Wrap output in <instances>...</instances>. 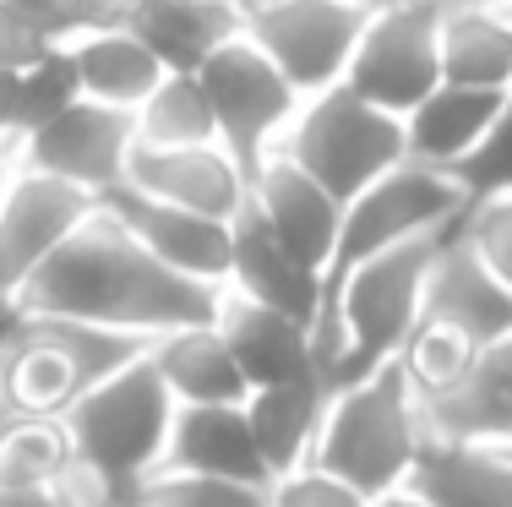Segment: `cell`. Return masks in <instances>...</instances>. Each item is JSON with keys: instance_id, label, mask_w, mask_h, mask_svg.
I'll list each match as a JSON object with an SVG mask.
<instances>
[{"instance_id": "obj_4", "label": "cell", "mask_w": 512, "mask_h": 507, "mask_svg": "<svg viewBox=\"0 0 512 507\" xmlns=\"http://www.w3.org/2000/svg\"><path fill=\"white\" fill-rule=\"evenodd\" d=\"M60 420L71 431V453L93 475H104L115 491H126L137 502V486L164 458L169 420H175V393L164 388L153 360L137 355L131 366L109 371L104 382H93L88 393L71 398Z\"/></svg>"}, {"instance_id": "obj_16", "label": "cell", "mask_w": 512, "mask_h": 507, "mask_svg": "<svg viewBox=\"0 0 512 507\" xmlns=\"http://www.w3.org/2000/svg\"><path fill=\"white\" fill-rule=\"evenodd\" d=\"M246 197L295 257H306L316 273L327 268L338 224H344V202H338L322 180L306 175V169H300L295 159H284V153H267L262 169L251 175Z\"/></svg>"}, {"instance_id": "obj_23", "label": "cell", "mask_w": 512, "mask_h": 507, "mask_svg": "<svg viewBox=\"0 0 512 507\" xmlns=\"http://www.w3.org/2000/svg\"><path fill=\"white\" fill-rule=\"evenodd\" d=\"M169 71H197L218 44L246 28L240 0H137L126 22Z\"/></svg>"}, {"instance_id": "obj_44", "label": "cell", "mask_w": 512, "mask_h": 507, "mask_svg": "<svg viewBox=\"0 0 512 507\" xmlns=\"http://www.w3.org/2000/svg\"><path fill=\"white\" fill-rule=\"evenodd\" d=\"M240 6H251V0H240Z\"/></svg>"}, {"instance_id": "obj_17", "label": "cell", "mask_w": 512, "mask_h": 507, "mask_svg": "<svg viewBox=\"0 0 512 507\" xmlns=\"http://www.w3.org/2000/svg\"><path fill=\"white\" fill-rule=\"evenodd\" d=\"M229 235H235V246H229L224 289L251 295V300H262V306H278L300 322H316V311H322V273H316L306 257H295V251L267 229V219L251 208V197H246V208L229 219Z\"/></svg>"}, {"instance_id": "obj_7", "label": "cell", "mask_w": 512, "mask_h": 507, "mask_svg": "<svg viewBox=\"0 0 512 507\" xmlns=\"http://www.w3.org/2000/svg\"><path fill=\"white\" fill-rule=\"evenodd\" d=\"M197 77L207 88V104H213L218 142H224V153L240 164V175H246V186H251V175L262 169V159L278 148V137H284V126L295 120L300 88L273 66V55H267L246 28L229 44H218V50L197 66Z\"/></svg>"}, {"instance_id": "obj_13", "label": "cell", "mask_w": 512, "mask_h": 507, "mask_svg": "<svg viewBox=\"0 0 512 507\" xmlns=\"http://www.w3.org/2000/svg\"><path fill=\"white\" fill-rule=\"evenodd\" d=\"M425 442H512V333L480 344L447 388L420 393Z\"/></svg>"}, {"instance_id": "obj_21", "label": "cell", "mask_w": 512, "mask_h": 507, "mask_svg": "<svg viewBox=\"0 0 512 507\" xmlns=\"http://www.w3.org/2000/svg\"><path fill=\"white\" fill-rule=\"evenodd\" d=\"M507 93L502 88H463V82H436L420 104L404 115V142L414 164L453 169L474 142L491 131V120L502 115Z\"/></svg>"}, {"instance_id": "obj_6", "label": "cell", "mask_w": 512, "mask_h": 507, "mask_svg": "<svg viewBox=\"0 0 512 507\" xmlns=\"http://www.w3.org/2000/svg\"><path fill=\"white\" fill-rule=\"evenodd\" d=\"M463 208H469V197H463V186L447 169L414 164V159L393 164L387 175H376L371 186H360L344 202V224H338L333 257L322 268V289L338 284L344 273H355L360 262H371L376 251L404 246L414 235H431V229L453 224Z\"/></svg>"}, {"instance_id": "obj_36", "label": "cell", "mask_w": 512, "mask_h": 507, "mask_svg": "<svg viewBox=\"0 0 512 507\" xmlns=\"http://www.w3.org/2000/svg\"><path fill=\"white\" fill-rule=\"evenodd\" d=\"M0 507H82L71 497L66 486H11V480H0Z\"/></svg>"}, {"instance_id": "obj_12", "label": "cell", "mask_w": 512, "mask_h": 507, "mask_svg": "<svg viewBox=\"0 0 512 507\" xmlns=\"http://www.w3.org/2000/svg\"><path fill=\"white\" fill-rule=\"evenodd\" d=\"M420 317L463 333L469 344H496V338L512 333V289L485 268V257L469 246V235L458 229V219L442 229V240H436Z\"/></svg>"}, {"instance_id": "obj_34", "label": "cell", "mask_w": 512, "mask_h": 507, "mask_svg": "<svg viewBox=\"0 0 512 507\" xmlns=\"http://www.w3.org/2000/svg\"><path fill=\"white\" fill-rule=\"evenodd\" d=\"M6 6L17 11L44 44H66L88 28V22H82V0H6Z\"/></svg>"}, {"instance_id": "obj_31", "label": "cell", "mask_w": 512, "mask_h": 507, "mask_svg": "<svg viewBox=\"0 0 512 507\" xmlns=\"http://www.w3.org/2000/svg\"><path fill=\"white\" fill-rule=\"evenodd\" d=\"M447 175L463 186V197L480 202V197H512V93L502 104V115L491 120L480 142H474L463 159L447 169Z\"/></svg>"}, {"instance_id": "obj_5", "label": "cell", "mask_w": 512, "mask_h": 507, "mask_svg": "<svg viewBox=\"0 0 512 507\" xmlns=\"http://www.w3.org/2000/svg\"><path fill=\"white\" fill-rule=\"evenodd\" d=\"M284 159H295L306 175H316L338 202H349L360 186H371L376 175H387L393 164L409 159L404 142V115L371 104L365 93H355L349 82L300 99L295 120L284 126L278 148Z\"/></svg>"}, {"instance_id": "obj_30", "label": "cell", "mask_w": 512, "mask_h": 507, "mask_svg": "<svg viewBox=\"0 0 512 507\" xmlns=\"http://www.w3.org/2000/svg\"><path fill=\"white\" fill-rule=\"evenodd\" d=\"M474 349H480V344H469L463 333L420 317V322H414V333L404 338V349H398V360H404L414 393H436V388H447V382H453L458 371L469 366Z\"/></svg>"}, {"instance_id": "obj_26", "label": "cell", "mask_w": 512, "mask_h": 507, "mask_svg": "<svg viewBox=\"0 0 512 507\" xmlns=\"http://www.w3.org/2000/svg\"><path fill=\"white\" fill-rule=\"evenodd\" d=\"M442 82L512 93V11L442 6Z\"/></svg>"}, {"instance_id": "obj_19", "label": "cell", "mask_w": 512, "mask_h": 507, "mask_svg": "<svg viewBox=\"0 0 512 507\" xmlns=\"http://www.w3.org/2000/svg\"><path fill=\"white\" fill-rule=\"evenodd\" d=\"M218 328H224V338H229V349H235V360H240V371H246L251 388L316 377L311 322L224 289V300H218Z\"/></svg>"}, {"instance_id": "obj_33", "label": "cell", "mask_w": 512, "mask_h": 507, "mask_svg": "<svg viewBox=\"0 0 512 507\" xmlns=\"http://www.w3.org/2000/svg\"><path fill=\"white\" fill-rule=\"evenodd\" d=\"M365 502H371L365 491H355L344 475H333L322 464H300L289 475H278L273 497H267V507H365Z\"/></svg>"}, {"instance_id": "obj_38", "label": "cell", "mask_w": 512, "mask_h": 507, "mask_svg": "<svg viewBox=\"0 0 512 507\" xmlns=\"http://www.w3.org/2000/svg\"><path fill=\"white\" fill-rule=\"evenodd\" d=\"M0 137L17 142L22 137V115H17V71L0 66Z\"/></svg>"}, {"instance_id": "obj_22", "label": "cell", "mask_w": 512, "mask_h": 507, "mask_svg": "<svg viewBox=\"0 0 512 507\" xmlns=\"http://www.w3.org/2000/svg\"><path fill=\"white\" fill-rule=\"evenodd\" d=\"M409 486L431 507H512V442H425Z\"/></svg>"}, {"instance_id": "obj_2", "label": "cell", "mask_w": 512, "mask_h": 507, "mask_svg": "<svg viewBox=\"0 0 512 507\" xmlns=\"http://www.w3.org/2000/svg\"><path fill=\"white\" fill-rule=\"evenodd\" d=\"M420 453H425L420 393H414L404 360H387V366L333 388L311 464L344 475L365 497H382L393 486H409Z\"/></svg>"}, {"instance_id": "obj_15", "label": "cell", "mask_w": 512, "mask_h": 507, "mask_svg": "<svg viewBox=\"0 0 512 507\" xmlns=\"http://www.w3.org/2000/svg\"><path fill=\"white\" fill-rule=\"evenodd\" d=\"M126 186L148 191L175 208H197L213 219H235L246 208V175L224 153V142H191V148H153L137 142L126 164Z\"/></svg>"}, {"instance_id": "obj_27", "label": "cell", "mask_w": 512, "mask_h": 507, "mask_svg": "<svg viewBox=\"0 0 512 507\" xmlns=\"http://www.w3.org/2000/svg\"><path fill=\"white\" fill-rule=\"evenodd\" d=\"M137 142L153 148H191V142H218L213 104L197 71H164V82L137 104Z\"/></svg>"}, {"instance_id": "obj_43", "label": "cell", "mask_w": 512, "mask_h": 507, "mask_svg": "<svg viewBox=\"0 0 512 507\" xmlns=\"http://www.w3.org/2000/svg\"><path fill=\"white\" fill-rule=\"evenodd\" d=\"M0 420H6V398H0Z\"/></svg>"}, {"instance_id": "obj_8", "label": "cell", "mask_w": 512, "mask_h": 507, "mask_svg": "<svg viewBox=\"0 0 512 507\" xmlns=\"http://www.w3.org/2000/svg\"><path fill=\"white\" fill-rule=\"evenodd\" d=\"M344 82L382 110L409 115L442 82V6L436 0H404V6L371 11L355 55H349Z\"/></svg>"}, {"instance_id": "obj_32", "label": "cell", "mask_w": 512, "mask_h": 507, "mask_svg": "<svg viewBox=\"0 0 512 507\" xmlns=\"http://www.w3.org/2000/svg\"><path fill=\"white\" fill-rule=\"evenodd\" d=\"M458 229L485 257V268L512 289V197H480L458 213Z\"/></svg>"}, {"instance_id": "obj_29", "label": "cell", "mask_w": 512, "mask_h": 507, "mask_svg": "<svg viewBox=\"0 0 512 507\" xmlns=\"http://www.w3.org/2000/svg\"><path fill=\"white\" fill-rule=\"evenodd\" d=\"M82 99V82H77V60H71L66 44H50L39 60L17 71V115H22V131L44 126L50 115H60L66 104Z\"/></svg>"}, {"instance_id": "obj_41", "label": "cell", "mask_w": 512, "mask_h": 507, "mask_svg": "<svg viewBox=\"0 0 512 507\" xmlns=\"http://www.w3.org/2000/svg\"><path fill=\"white\" fill-rule=\"evenodd\" d=\"M436 6H491V11H512V0H436Z\"/></svg>"}, {"instance_id": "obj_20", "label": "cell", "mask_w": 512, "mask_h": 507, "mask_svg": "<svg viewBox=\"0 0 512 507\" xmlns=\"http://www.w3.org/2000/svg\"><path fill=\"white\" fill-rule=\"evenodd\" d=\"M148 360L158 366L164 388L175 393V404H246V393H251L218 317L158 333L148 344Z\"/></svg>"}, {"instance_id": "obj_1", "label": "cell", "mask_w": 512, "mask_h": 507, "mask_svg": "<svg viewBox=\"0 0 512 507\" xmlns=\"http://www.w3.org/2000/svg\"><path fill=\"white\" fill-rule=\"evenodd\" d=\"M224 284H202L191 273L169 268L153 257L115 213L93 208L88 219L71 229L50 257L33 268V279L17 289L6 311L28 317H82L104 328H126L142 338H158L186 322H213ZM0 311V317H6Z\"/></svg>"}, {"instance_id": "obj_37", "label": "cell", "mask_w": 512, "mask_h": 507, "mask_svg": "<svg viewBox=\"0 0 512 507\" xmlns=\"http://www.w3.org/2000/svg\"><path fill=\"white\" fill-rule=\"evenodd\" d=\"M131 11H137V0H82V22L88 28H120V22H131Z\"/></svg>"}, {"instance_id": "obj_39", "label": "cell", "mask_w": 512, "mask_h": 507, "mask_svg": "<svg viewBox=\"0 0 512 507\" xmlns=\"http://www.w3.org/2000/svg\"><path fill=\"white\" fill-rule=\"evenodd\" d=\"M365 507H431V502H425L414 486H393V491H382V497H371Z\"/></svg>"}, {"instance_id": "obj_40", "label": "cell", "mask_w": 512, "mask_h": 507, "mask_svg": "<svg viewBox=\"0 0 512 507\" xmlns=\"http://www.w3.org/2000/svg\"><path fill=\"white\" fill-rule=\"evenodd\" d=\"M11 175H17V142H6V137H0V197H6Z\"/></svg>"}, {"instance_id": "obj_25", "label": "cell", "mask_w": 512, "mask_h": 507, "mask_svg": "<svg viewBox=\"0 0 512 507\" xmlns=\"http://www.w3.org/2000/svg\"><path fill=\"white\" fill-rule=\"evenodd\" d=\"M71 60H77V82L82 99L115 104V110H137L142 99L164 82V60H158L137 33L120 22V28H88L77 39H66Z\"/></svg>"}, {"instance_id": "obj_3", "label": "cell", "mask_w": 512, "mask_h": 507, "mask_svg": "<svg viewBox=\"0 0 512 507\" xmlns=\"http://www.w3.org/2000/svg\"><path fill=\"white\" fill-rule=\"evenodd\" d=\"M153 338L104 328L82 317H0V398L6 415H66L77 393L104 382L109 371L148 355Z\"/></svg>"}, {"instance_id": "obj_24", "label": "cell", "mask_w": 512, "mask_h": 507, "mask_svg": "<svg viewBox=\"0 0 512 507\" xmlns=\"http://www.w3.org/2000/svg\"><path fill=\"white\" fill-rule=\"evenodd\" d=\"M327 388L322 377H300V382H273V388H251L246 393V420H251V437L262 448L267 469L289 475V469L311 464V448H316V431H322V415H327Z\"/></svg>"}, {"instance_id": "obj_9", "label": "cell", "mask_w": 512, "mask_h": 507, "mask_svg": "<svg viewBox=\"0 0 512 507\" xmlns=\"http://www.w3.org/2000/svg\"><path fill=\"white\" fill-rule=\"evenodd\" d=\"M371 11L355 0H251L246 33L273 55V66L300 88V99L344 82L349 55Z\"/></svg>"}, {"instance_id": "obj_42", "label": "cell", "mask_w": 512, "mask_h": 507, "mask_svg": "<svg viewBox=\"0 0 512 507\" xmlns=\"http://www.w3.org/2000/svg\"><path fill=\"white\" fill-rule=\"evenodd\" d=\"M360 11H387V6H404V0H355Z\"/></svg>"}, {"instance_id": "obj_28", "label": "cell", "mask_w": 512, "mask_h": 507, "mask_svg": "<svg viewBox=\"0 0 512 507\" xmlns=\"http://www.w3.org/2000/svg\"><path fill=\"white\" fill-rule=\"evenodd\" d=\"M273 486L224 475H186V469H153L137 486V507H267Z\"/></svg>"}, {"instance_id": "obj_11", "label": "cell", "mask_w": 512, "mask_h": 507, "mask_svg": "<svg viewBox=\"0 0 512 507\" xmlns=\"http://www.w3.org/2000/svg\"><path fill=\"white\" fill-rule=\"evenodd\" d=\"M93 208H99L93 191L17 164L6 197H0V311L17 300V289L33 279V268H39Z\"/></svg>"}, {"instance_id": "obj_14", "label": "cell", "mask_w": 512, "mask_h": 507, "mask_svg": "<svg viewBox=\"0 0 512 507\" xmlns=\"http://www.w3.org/2000/svg\"><path fill=\"white\" fill-rule=\"evenodd\" d=\"M99 202L153 251V257H164L169 268L191 273V279H202V284H224L229 279V246H235L229 219L158 202V197H148V191L126 186V180H120L115 191H104Z\"/></svg>"}, {"instance_id": "obj_18", "label": "cell", "mask_w": 512, "mask_h": 507, "mask_svg": "<svg viewBox=\"0 0 512 507\" xmlns=\"http://www.w3.org/2000/svg\"><path fill=\"white\" fill-rule=\"evenodd\" d=\"M158 469H186V475H224V480H251L273 486L262 448L251 437L246 404H175L169 442Z\"/></svg>"}, {"instance_id": "obj_35", "label": "cell", "mask_w": 512, "mask_h": 507, "mask_svg": "<svg viewBox=\"0 0 512 507\" xmlns=\"http://www.w3.org/2000/svg\"><path fill=\"white\" fill-rule=\"evenodd\" d=\"M44 50H50V44H44L39 33H33L28 22H22L17 11H11L6 0H0V66L22 71V66H28V60H39Z\"/></svg>"}, {"instance_id": "obj_10", "label": "cell", "mask_w": 512, "mask_h": 507, "mask_svg": "<svg viewBox=\"0 0 512 507\" xmlns=\"http://www.w3.org/2000/svg\"><path fill=\"white\" fill-rule=\"evenodd\" d=\"M131 148H137V115L99 99H77L60 115H50L44 126L22 131L17 164L104 197V191H115L126 180Z\"/></svg>"}]
</instances>
